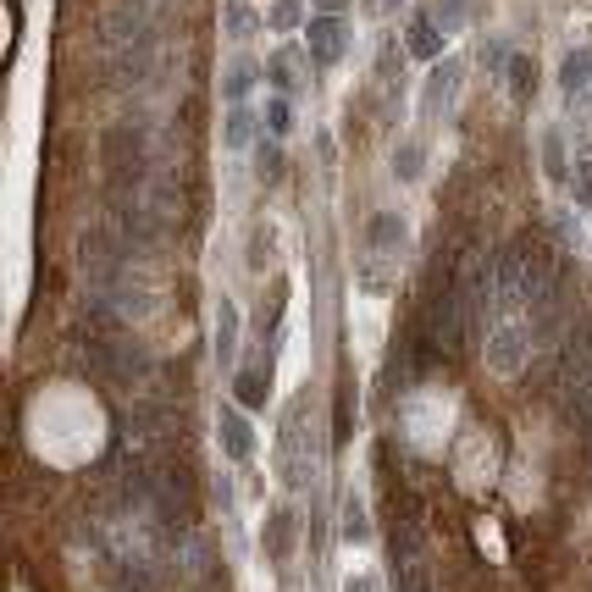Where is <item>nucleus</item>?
Here are the masks:
<instances>
[{"instance_id":"f8f14e48","label":"nucleus","mask_w":592,"mask_h":592,"mask_svg":"<svg viewBox=\"0 0 592 592\" xmlns=\"http://www.w3.org/2000/svg\"><path fill=\"white\" fill-rule=\"evenodd\" d=\"M510 95L521 100V106L537 95V61L532 56H510Z\"/></svg>"},{"instance_id":"9b49d317","label":"nucleus","mask_w":592,"mask_h":592,"mask_svg":"<svg viewBox=\"0 0 592 592\" xmlns=\"http://www.w3.org/2000/svg\"><path fill=\"white\" fill-rule=\"evenodd\" d=\"M233 349H238V310H233V299H222L216 305V360L233 366Z\"/></svg>"},{"instance_id":"f03ea898","label":"nucleus","mask_w":592,"mask_h":592,"mask_svg":"<svg viewBox=\"0 0 592 592\" xmlns=\"http://www.w3.org/2000/svg\"><path fill=\"white\" fill-rule=\"evenodd\" d=\"M526 355H532V332L521 327V316H504L487 332V366H493L498 377H515V371L526 366Z\"/></svg>"},{"instance_id":"bb28decb","label":"nucleus","mask_w":592,"mask_h":592,"mask_svg":"<svg viewBox=\"0 0 592 592\" xmlns=\"http://www.w3.org/2000/svg\"><path fill=\"white\" fill-rule=\"evenodd\" d=\"M349 592H377V581H371V576H355V581H349Z\"/></svg>"},{"instance_id":"0eeeda50","label":"nucleus","mask_w":592,"mask_h":592,"mask_svg":"<svg viewBox=\"0 0 592 592\" xmlns=\"http://www.w3.org/2000/svg\"><path fill=\"white\" fill-rule=\"evenodd\" d=\"M559 89H565V100H581L592 89V50H565V61H559Z\"/></svg>"},{"instance_id":"6ab92c4d","label":"nucleus","mask_w":592,"mask_h":592,"mask_svg":"<svg viewBox=\"0 0 592 592\" xmlns=\"http://www.w3.org/2000/svg\"><path fill=\"white\" fill-rule=\"evenodd\" d=\"M255 161H261V178H266V183L283 178V150H277V139H261V144H255Z\"/></svg>"},{"instance_id":"423d86ee","label":"nucleus","mask_w":592,"mask_h":592,"mask_svg":"<svg viewBox=\"0 0 592 592\" xmlns=\"http://www.w3.org/2000/svg\"><path fill=\"white\" fill-rule=\"evenodd\" d=\"M233 393H238V404H244V410H261V404H266V393H272V349H266V355L255 360V366H249L238 382H233Z\"/></svg>"},{"instance_id":"412c9836","label":"nucleus","mask_w":592,"mask_h":592,"mask_svg":"<svg viewBox=\"0 0 592 592\" xmlns=\"http://www.w3.org/2000/svg\"><path fill=\"white\" fill-rule=\"evenodd\" d=\"M393 172H399L404 183H410V178H421V144H404V150L393 155Z\"/></svg>"},{"instance_id":"c85d7f7f","label":"nucleus","mask_w":592,"mask_h":592,"mask_svg":"<svg viewBox=\"0 0 592 592\" xmlns=\"http://www.w3.org/2000/svg\"><path fill=\"white\" fill-rule=\"evenodd\" d=\"M587 449H592V427H587Z\"/></svg>"},{"instance_id":"5701e85b","label":"nucleus","mask_w":592,"mask_h":592,"mask_svg":"<svg viewBox=\"0 0 592 592\" xmlns=\"http://www.w3.org/2000/svg\"><path fill=\"white\" fill-rule=\"evenodd\" d=\"M249 28H255V17H249V6H238V0H233V6H227V34H233V39H244Z\"/></svg>"},{"instance_id":"1a4fd4ad","label":"nucleus","mask_w":592,"mask_h":592,"mask_svg":"<svg viewBox=\"0 0 592 592\" xmlns=\"http://www.w3.org/2000/svg\"><path fill=\"white\" fill-rule=\"evenodd\" d=\"M404 45H410V56L415 61H432L443 50V28L432 23V12L427 17H410V34H404Z\"/></svg>"},{"instance_id":"9d476101","label":"nucleus","mask_w":592,"mask_h":592,"mask_svg":"<svg viewBox=\"0 0 592 592\" xmlns=\"http://www.w3.org/2000/svg\"><path fill=\"white\" fill-rule=\"evenodd\" d=\"M366 244L377 249V255H382V249H399L404 244V216L399 211H377V216H371V227H366Z\"/></svg>"},{"instance_id":"393cba45","label":"nucleus","mask_w":592,"mask_h":592,"mask_svg":"<svg viewBox=\"0 0 592 592\" xmlns=\"http://www.w3.org/2000/svg\"><path fill=\"white\" fill-rule=\"evenodd\" d=\"M570 178H576V200L592 205V161H576V172H570Z\"/></svg>"},{"instance_id":"2eb2a0df","label":"nucleus","mask_w":592,"mask_h":592,"mask_svg":"<svg viewBox=\"0 0 592 592\" xmlns=\"http://www.w3.org/2000/svg\"><path fill=\"white\" fill-rule=\"evenodd\" d=\"M338 526H344L349 543H366L371 526H366V510H360V498H344V515H338Z\"/></svg>"},{"instance_id":"dca6fc26","label":"nucleus","mask_w":592,"mask_h":592,"mask_svg":"<svg viewBox=\"0 0 592 592\" xmlns=\"http://www.w3.org/2000/svg\"><path fill=\"white\" fill-rule=\"evenodd\" d=\"M415 554H421V532H415V526H399V532H393V565H415Z\"/></svg>"},{"instance_id":"20e7f679","label":"nucleus","mask_w":592,"mask_h":592,"mask_svg":"<svg viewBox=\"0 0 592 592\" xmlns=\"http://www.w3.org/2000/svg\"><path fill=\"white\" fill-rule=\"evenodd\" d=\"M305 39H310V61H316V67H332V61L349 50V23L338 12H321L316 23L305 28Z\"/></svg>"},{"instance_id":"aec40b11","label":"nucleus","mask_w":592,"mask_h":592,"mask_svg":"<svg viewBox=\"0 0 592 592\" xmlns=\"http://www.w3.org/2000/svg\"><path fill=\"white\" fill-rule=\"evenodd\" d=\"M432 17H438V28L449 34V28L465 23V0H432Z\"/></svg>"},{"instance_id":"f3484780","label":"nucleus","mask_w":592,"mask_h":592,"mask_svg":"<svg viewBox=\"0 0 592 592\" xmlns=\"http://www.w3.org/2000/svg\"><path fill=\"white\" fill-rule=\"evenodd\" d=\"M249 89H255V61H238V67L227 72V100H233V106H244Z\"/></svg>"},{"instance_id":"a878e982","label":"nucleus","mask_w":592,"mask_h":592,"mask_svg":"<svg viewBox=\"0 0 592 592\" xmlns=\"http://www.w3.org/2000/svg\"><path fill=\"white\" fill-rule=\"evenodd\" d=\"M272 554L277 559L288 554V515H277V521H272Z\"/></svg>"},{"instance_id":"7ed1b4c3","label":"nucleus","mask_w":592,"mask_h":592,"mask_svg":"<svg viewBox=\"0 0 592 592\" xmlns=\"http://www.w3.org/2000/svg\"><path fill=\"white\" fill-rule=\"evenodd\" d=\"M100 45H106L111 56H133V50H155V39H150V23H144L139 6H117V12H106V23H100Z\"/></svg>"},{"instance_id":"cd10ccee","label":"nucleus","mask_w":592,"mask_h":592,"mask_svg":"<svg viewBox=\"0 0 592 592\" xmlns=\"http://www.w3.org/2000/svg\"><path fill=\"white\" fill-rule=\"evenodd\" d=\"M321 12H344V0H321Z\"/></svg>"},{"instance_id":"b1692460","label":"nucleus","mask_w":592,"mask_h":592,"mask_svg":"<svg viewBox=\"0 0 592 592\" xmlns=\"http://www.w3.org/2000/svg\"><path fill=\"white\" fill-rule=\"evenodd\" d=\"M399 67H404V61H399V45H382V50H377V78H399Z\"/></svg>"},{"instance_id":"4468645a","label":"nucleus","mask_w":592,"mask_h":592,"mask_svg":"<svg viewBox=\"0 0 592 592\" xmlns=\"http://www.w3.org/2000/svg\"><path fill=\"white\" fill-rule=\"evenodd\" d=\"M249 139H255V106H233V111H227V144L244 150Z\"/></svg>"},{"instance_id":"a211bd4d","label":"nucleus","mask_w":592,"mask_h":592,"mask_svg":"<svg viewBox=\"0 0 592 592\" xmlns=\"http://www.w3.org/2000/svg\"><path fill=\"white\" fill-rule=\"evenodd\" d=\"M294 50H283V56H277L272 61V67H266V72H272V83H277V89H283V95H294V89H299V67H294Z\"/></svg>"},{"instance_id":"6e6552de","label":"nucleus","mask_w":592,"mask_h":592,"mask_svg":"<svg viewBox=\"0 0 592 592\" xmlns=\"http://www.w3.org/2000/svg\"><path fill=\"white\" fill-rule=\"evenodd\" d=\"M216 432H222L227 460H249V454H255V427H249V421H244L238 410H227V415H222V427H216Z\"/></svg>"},{"instance_id":"ddd939ff","label":"nucleus","mask_w":592,"mask_h":592,"mask_svg":"<svg viewBox=\"0 0 592 592\" xmlns=\"http://www.w3.org/2000/svg\"><path fill=\"white\" fill-rule=\"evenodd\" d=\"M543 172H548V183H565L576 166L565 161V139L559 133H543Z\"/></svg>"},{"instance_id":"f257e3e1","label":"nucleus","mask_w":592,"mask_h":592,"mask_svg":"<svg viewBox=\"0 0 592 592\" xmlns=\"http://www.w3.org/2000/svg\"><path fill=\"white\" fill-rule=\"evenodd\" d=\"M144 178H150L144 133L133 122H122V128L106 133V183H111V194H133V189H144Z\"/></svg>"},{"instance_id":"4be33fe9","label":"nucleus","mask_w":592,"mask_h":592,"mask_svg":"<svg viewBox=\"0 0 592 592\" xmlns=\"http://www.w3.org/2000/svg\"><path fill=\"white\" fill-rule=\"evenodd\" d=\"M266 128H272V133H288V128H294V111H288V95H277L272 106H266Z\"/></svg>"},{"instance_id":"39448f33","label":"nucleus","mask_w":592,"mask_h":592,"mask_svg":"<svg viewBox=\"0 0 592 592\" xmlns=\"http://www.w3.org/2000/svg\"><path fill=\"white\" fill-rule=\"evenodd\" d=\"M460 83H465L460 61H438V67L427 72V83H421V106H427V111H449L454 95H460Z\"/></svg>"}]
</instances>
